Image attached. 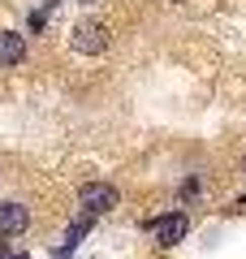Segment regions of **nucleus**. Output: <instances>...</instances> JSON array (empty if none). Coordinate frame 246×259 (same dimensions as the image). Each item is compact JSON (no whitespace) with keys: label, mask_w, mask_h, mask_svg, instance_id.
<instances>
[{"label":"nucleus","mask_w":246,"mask_h":259,"mask_svg":"<svg viewBox=\"0 0 246 259\" xmlns=\"http://www.w3.org/2000/svg\"><path fill=\"white\" fill-rule=\"evenodd\" d=\"M69 44H73V52H82V56H100L104 48L112 44V35H108V26H104L100 18H82V22H73Z\"/></svg>","instance_id":"f257e3e1"},{"label":"nucleus","mask_w":246,"mask_h":259,"mask_svg":"<svg viewBox=\"0 0 246 259\" xmlns=\"http://www.w3.org/2000/svg\"><path fill=\"white\" fill-rule=\"evenodd\" d=\"M78 203H82V212L104 216V212H112V207L121 203V190L108 186V182H82L78 186Z\"/></svg>","instance_id":"f03ea898"},{"label":"nucleus","mask_w":246,"mask_h":259,"mask_svg":"<svg viewBox=\"0 0 246 259\" xmlns=\"http://www.w3.org/2000/svg\"><path fill=\"white\" fill-rule=\"evenodd\" d=\"M30 229V207L18 199H0V238H18Z\"/></svg>","instance_id":"7ed1b4c3"},{"label":"nucleus","mask_w":246,"mask_h":259,"mask_svg":"<svg viewBox=\"0 0 246 259\" xmlns=\"http://www.w3.org/2000/svg\"><path fill=\"white\" fill-rule=\"evenodd\" d=\"M151 233H155L160 246H177V242H186V233H190V221H186V212H169V216H160V221L151 225Z\"/></svg>","instance_id":"20e7f679"},{"label":"nucleus","mask_w":246,"mask_h":259,"mask_svg":"<svg viewBox=\"0 0 246 259\" xmlns=\"http://www.w3.org/2000/svg\"><path fill=\"white\" fill-rule=\"evenodd\" d=\"M22 61H26V35L22 30H0V69H13Z\"/></svg>","instance_id":"39448f33"},{"label":"nucleus","mask_w":246,"mask_h":259,"mask_svg":"<svg viewBox=\"0 0 246 259\" xmlns=\"http://www.w3.org/2000/svg\"><path fill=\"white\" fill-rule=\"evenodd\" d=\"M199 190H203V182H199V177H186L177 194H182V199H199Z\"/></svg>","instance_id":"423d86ee"},{"label":"nucleus","mask_w":246,"mask_h":259,"mask_svg":"<svg viewBox=\"0 0 246 259\" xmlns=\"http://www.w3.org/2000/svg\"><path fill=\"white\" fill-rule=\"evenodd\" d=\"M9 259H30V255H9Z\"/></svg>","instance_id":"0eeeda50"},{"label":"nucleus","mask_w":246,"mask_h":259,"mask_svg":"<svg viewBox=\"0 0 246 259\" xmlns=\"http://www.w3.org/2000/svg\"><path fill=\"white\" fill-rule=\"evenodd\" d=\"M242 173H246V156H242Z\"/></svg>","instance_id":"6e6552de"},{"label":"nucleus","mask_w":246,"mask_h":259,"mask_svg":"<svg viewBox=\"0 0 246 259\" xmlns=\"http://www.w3.org/2000/svg\"><path fill=\"white\" fill-rule=\"evenodd\" d=\"M173 5H182V0H173Z\"/></svg>","instance_id":"1a4fd4ad"}]
</instances>
